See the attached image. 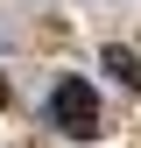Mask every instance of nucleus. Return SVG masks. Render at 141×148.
Masks as SVG:
<instances>
[{"instance_id":"1","label":"nucleus","mask_w":141,"mask_h":148,"mask_svg":"<svg viewBox=\"0 0 141 148\" xmlns=\"http://www.w3.org/2000/svg\"><path fill=\"white\" fill-rule=\"evenodd\" d=\"M49 120H57L70 141H85V134L99 127V99H92V85H85V78H57V92H49Z\"/></svg>"},{"instance_id":"2","label":"nucleus","mask_w":141,"mask_h":148,"mask_svg":"<svg viewBox=\"0 0 141 148\" xmlns=\"http://www.w3.org/2000/svg\"><path fill=\"white\" fill-rule=\"evenodd\" d=\"M99 64H106V78H120V85H141V57H134L127 42H106V57H99Z\"/></svg>"}]
</instances>
